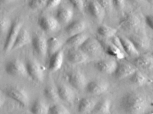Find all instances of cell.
I'll return each instance as SVG.
<instances>
[{"label": "cell", "mask_w": 153, "mask_h": 114, "mask_svg": "<svg viewBox=\"0 0 153 114\" xmlns=\"http://www.w3.org/2000/svg\"><path fill=\"white\" fill-rule=\"evenodd\" d=\"M120 107L123 111L128 114H144L148 108L149 102L144 94L131 91L127 93L122 97Z\"/></svg>", "instance_id": "obj_1"}, {"label": "cell", "mask_w": 153, "mask_h": 114, "mask_svg": "<svg viewBox=\"0 0 153 114\" xmlns=\"http://www.w3.org/2000/svg\"><path fill=\"white\" fill-rule=\"evenodd\" d=\"M79 48L88 56L97 57L103 51L102 45L98 39L88 37Z\"/></svg>", "instance_id": "obj_2"}, {"label": "cell", "mask_w": 153, "mask_h": 114, "mask_svg": "<svg viewBox=\"0 0 153 114\" xmlns=\"http://www.w3.org/2000/svg\"><path fill=\"white\" fill-rule=\"evenodd\" d=\"M6 94L8 97L13 99L20 105L25 106L28 104L29 97L27 92L21 87L12 86L7 89Z\"/></svg>", "instance_id": "obj_3"}, {"label": "cell", "mask_w": 153, "mask_h": 114, "mask_svg": "<svg viewBox=\"0 0 153 114\" xmlns=\"http://www.w3.org/2000/svg\"><path fill=\"white\" fill-rule=\"evenodd\" d=\"M27 75L32 80L37 83H41L44 79V72L42 66L37 61L30 60L26 65Z\"/></svg>", "instance_id": "obj_4"}, {"label": "cell", "mask_w": 153, "mask_h": 114, "mask_svg": "<svg viewBox=\"0 0 153 114\" xmlns=\"http://www.w3.org/2000/svg\"><path fill=\"white\" fill-rule=\"evenodd\" d=\"M5 70L7 74L14 76L25 77L27 75L26 65L18 59L8 62L5 66Z\"/></svg>", "instance_id": "obj_5"}, {"label": "cell", "mask_w": 153, "mask_h": 114, "mask_svg": "<svg viewBox=\"0 0 153 114\" xmlns=\"http://www.w3.org/2000/svg\"><path fill=\"white\" fill-rule=\"evenodd\" d=\"M102 45L103 50L110 56L119 59L125 58V54L107 38L100 36L97 38Z\"/></svg>", "instance_id": "obj_6"}, {"label": "cell", "mask_w": 153, "mask_h": 114, "mask_svg": "<svg viewBox=\"0 0 153 114\" xmlns=\"http://www.w3.org/2000/svg\"><path fill=\"white\" fill-rule=\"evenodd\" d=\"M22 27V24L19 21H16L11 24L8 30L7 34L4 43L3 49L6 52L12 50L13 45Z\"/></svg>", "instance_id": "obj_7"}, {"label": "cell", "mask_w": 153, "mask_h": 114, "mask_svg": "<svg viewBox=\"0 0 153 114\" xmlns=\"http://www.w3.org/2000/svg\"><path fill=\"white\" fill-rule=\"evenodd\" d=\"M140 24L141 21L137 15L129 14L121 21L120 27L126 32H134L139 28Z\"/></svg>", "instance_id": "obj_8"}, {"label": "cell", "mask_w": 153, "mask_h": 114, "mask_svg": "<svg viewBox=\"0 0 153 114\" xmlns=\"http://www.w3.org/2000/svg\"><path fill=\"white\" fill-rule=\"evenodd\" d=\"M32 45L36 52L42 57H45L47 53V39L45 37L37 34L32 38Z\"/></svg>", "instance_id": "obj_9"}, {"label": "cell", "mask_w": 153, "mask_h": 114, "mask_svg": "<svg viewBox=\"0 0 153 114\" xmlns=\"http://www.w3.org/2000/svg\"><path fill=\"white\" fill-rule=\"evenodd\" d=\"M138 69L135 65L129 62H122L118 63L117 69L114 75L118 79H122L131 75Z\"/></svg>", "instance_id": "obj_10"}, {"label": "cell", "mask_w": 153, "mask_h": 114, "mask_svg": "<svg viewBox=\"0 0 153 114\" xmlns=\"http://www.w3.org/2000/svg\"><path fill=\"white\" fill-rule=\"evenodd\" d=\"M68 78L70 84L77 90L84 89L87 84L85 76L79 71L71 72L68 75Z\"/></svg>", "instance_id": "obj_11"}, {"label": "cell", "mask_w": 153, "mask_h": 114, "mask_svg": "<svg viewBox=\"0 0 153 114\" xmlns=\"http://www.w3.org/2000/svg\"><path fill=\"white\" fill-rule=\"evenodd\" d=\"M38 24L41 29L46 32L55 31L59 25L56 18L50 16H43L39 18Z\"/></svg>", "instance_id": "obj_12"}, {"label": "cell", "mask_w": 153, "mask_h": 114, "mask_svg": "<svg viewBox=\"0 0 153 114\" xmlns=\"http://www.w3.org/2000/svg\"><path fill=\"white\" fill-rule=\"evenodd\" d=\"M87 92L92 95H100L104 93L109 88V84L102 81H93L87 84Z\"/></svg>", "instance_id": "obj_13"}, {"label": "cell", "mask_w": 153, "mask_h": 114, "mask_svg": "<svg viewBox=\"0 0 153 114\" xmlns=\"http://www.w3.org/2000/svg\"><path fill=\"white\" fill-rule=\"evenodd\" d=\"M88 56L79 48L71 47L67 53V58L73 64H80L86 61Z\"/></svg>", "instance_id": "obj_14"}, {"label": "cell", "mask_w": 153, "mask_h": 114, "mask_svg": "<svg viewBox=\"0 0 153 114\" xmlns=\"http://www.w3.org/2000/svg\"><path fill=\"white\" fill-rule=\"evenodd\" d=\"M118 63L113 59L102 60L95 64L96 68L100 72L104 74H114L117 69Z\"/></svg>", "instance_id": "obj_15"}, {"label": "cell", "mask_w": 153, "mask_h": 114, "mask_svg": "<svg viewBox=\"0 0 153 114\" xmlns=\"http://www.w3.org/2000/svg\"><path fill=\"white\" fill-rule=\"evenodd\" d=\"M88 11L91 17L99 20L103 18L105 13L104 9L97 0H92L89 2Z\"/></svg>", "instance_id": "obj_16"}, {"label": "cell", "mask_w": 153, "mask_h": 114, "mask_svg": "<svg viewBox=\"0 0 153 114\" xmlns=\"http://www.w3.org/2000/svg\"><path fill=\"white\" fill-rule=\"evenodd\" d=\"M32 42V38L28 31L25 28H21L12 47V50H16L22 48Z\"/></svg>", "instance_id": "obj_17"}, {"label": "cell", "mask_w": 153, "mask_h": 114, "mask_svg": "<svg viewBox=\"0 0 153 114\" xmlns=\"http://www.w3.org/2000/svg\"><path fill=\"white\" fill-rule=\"evenodd\" d=\"M153 57L150 53L139 55L135 58L134 63L137 67L144 70H150L153 68Z\"/></svg>", "instance_id": "obj_18"}, {"label": "cell", "mask_w": 153, "mask_h": 114, "mask_svg": "<svg viewBox=\"0 0 153 114\" xmlns=\"http://www.w3.org/2000/svg\"><path fill=\"white\" fill-rule=\"evenodd\" d=\"M63 51L59 50L51 56L49 64V69L52 72H55L60 69L63 61Z\"/></svg>", "instance_id": "obj_19"}, {"label": "cell", "mask_w": 153, "mask_h": 114, "mask_svg": "<svg viewBox=\"0 0 153 114\" xmlns=\"http://www.w3.org/2000/svg\"><path fill=\"white\" fill-rule=\"evenodd\" d=\"M86 27V22L85 20H76L70 23L65 30L67 34L71 36L83 32Z\"/></svg>", "instance_id": "obj_20"}, {"label": "cell", "mask_w": 153, "mask_h": 114, "mask_svg": "<svg viewBox=\"0 0 153 114\" xmlns=\"http://www.w3.org/2000/svg\"><path fill=\"white\" fill-rule=\"evenodd\" d=\"M119 37L122 44L124 51L127 55L134 58H136L140 55L139 51L130 39L123 37Z\"/></svg>", "instance_id": "obj_21"}, {"label": "cell", "mask_w": 153, "mask_h": 114, "mask_svg": "<svg viewBox=\"0 0 153 114\" xmlns=\"http://www.w3.org/2000/svg\"><path fill=\"white\" fill-rule=\"evenodd\" d=\"M74 12L70 8L62 7L60 8L56 13V19L59 23L68 24L73 18Z\"/></svg>", "instance_id": "obj_22"}, {"label": "cell", "mask_w": 153, "mask_h": 114, "mask_svg": "<svg viewBox=\"0 0 153 114\" xmlns=\"http://www.w3.org/2000/svg\"><path fill=\"white\" fill-rule=\"evenodd\" d=\"M111 101L105 99L96 103L91 113L97 114H111Z\"/></svg>", "instance_id": "obj_23"}, {"label": "cell", "mask_w": 153, "mask_h": 114, "mask_svg": "<svg viewBox=\"0 0 153 114\" xmlns=\"http://www.w3.org/2000/svg\"><path fill=\"white\" fill-rule=\"evenodd\" d=\"M89 37L86 33L82 32L70 37L66 41V44L71 47H79Z\"/></svg>", "instance_id": "obj_24"}, {"label": "cell", "mask_w": 153, "mask_h": 114, "mask_svg": "<svg viewBox=\"0 0 153 114\" xmlns=\"http://www.w3.org/2000/svg\"><path fill=\"white\" fill-rule=\"evenodd\" d=\"M59 98L66 102H70L74 99V94L71 88L65 85L60 86L57 89Z\"/></svg>", "instance_id": "obj_25"}, {"label": "cell", "mask_w": 153, "mask_h": 114, "mask_svg": "<svg viewBox=\"0 0 153 114\" xmlns=\"http://www.w3.org/2000/svg\"><path fill=\"white\" fill-rule=\"evenodd\" d=\"M94 101L89 98H82L79 102L78 110L80 113L91 112L96 104Z\"/></svg>", "instance_id": "obj_26"}, {"label": "cell", "mask_w": 153, "mask_h": 114, "mask_svg": "<svg viewBox=\"0 0 153 114\" xmlns=\"http://www.w3.org/2000/svg\"><path fill=\"white\" fill-rule=\"evenodd\" d=\"M47 54L51 56L60 50L62 43L58 38L51 37L47 40Z\"/></svg>", "instance_id": "obj_27"}, {"label": "cell", "mask_w": 153, "mask_h": 114, "mask_svg": "<svg viewBox=\"0 0 153 114\" xmlns=\"http://www.w3.org/2000/svg\"><path fill=\"white\" fill-rule=\"evenodd\" d=\"M49 107L41 100L35 102L31 106L30 111L33 114H46L49 113Z\"/></svg>", "instance_id": "obj_28"}, {"label": "cell", "mask_w": 153, "mask_h": 114, "mask_svg": "<svg viewBox=\"0 0 153 114\" xmlns=\"http://www.w3.org/2000/svg\"><path fill=\"white\" fill-rule=\"evenodd\" d=\"M117 29L106 25L99 26L97 28V33L99 36L106 38H110L115 35Z\"/></svg>", "instance_id": "obj_29"}, {"label": "cell", "mask_w": 153, "mask_h": 114, "mask_svg": "<svg viewBox=\"0 0 153 114\" xmlns=\"http://www.w3.org/2000/svg\"><path fill=\"white\" fill-rule=\"evenodd\" d=\"M130 77V80L134 84L142 86L145 84L147 82L146 77L138 69L133 73Z\"/></svg>", "instance_id": "obj_30"}, {"label": "cell", "mask_w": 153, "mask_h": 114, "mask_svg": "<svg viewBox=\"0 0 153 114\" xmlns=\"http://www.w3.org/2000/svg\"><path fill=\"white\" fill-rule=\"evenodd\" d=\"M44 92L45 96L50 100L56 102L59 99L57 90L52 86L45 87Z\"/></svg>", "instance_id": "obj_31"}, {"label": "cell", "mask_w": 153, "mask_h": 114, "mask_svg": "<svg viewBox=\"0 0 153 114\" xmlns=\"http://www.w3.org/2000/svg\"><path fill=\"white\" fill-rule=\"evenodd\" d=\"M70 112L63 105L57 104L49 107V113L51 114H68Z\"/></svg>", "instance_id": "obj_32"}, {"label": "cell", "mask_w": 153, "mask_h": 114, "mask_svg": "<svg viewBox=\"0 0 153 114\" xmlns=\"http://www.w3.org/2000/svg\"><path fill=\"white\" fill-rule=\"evenodd\" d=\"M48 0H29L28 6L32 10H38L46 7Z\"/></svg>", "instance_id": "obj_33"}, {"label": "cell", "mask_w": 153, "mask_h": 114, "mask_svg": "<svg viewBox=\"0 0 153 114\" xmlns=\"http://www.w3.org/2000/svg\"><path fill=\"white\" fill-rule=\"evenodd\" d=\"M130 39L135 45V46L138 51L139 50H143V49H146L147 46V42L144 38H141V37H134Z\"/></svg>", "instance_id": "obj_34"}, {"label": "cell", "mask_w": 153, "mask_h": 114, "mask_svg": "<svg viewBox=\"0 0 153 114\" xmlns=\"http://www.w3.org/2000/svg\"><path fill=\"white\" fill-rule=\"evenodd\" d=\"M11 23L9 19L0 17V34H3L8 30Z\"/></svg>", "instance_id": "obj_35"}, {"label": "cell", "mask_w": 153, "mask_h": 114, "mask_svg": "<svg viewBox=\"0 0 153 114\" xmlns=\"http://www.w3.org/2000/svg\"><path fill=\"white\" fill-rule=\"evenodd\" d=\"M73 7L78 10L79 11L82 12L84 10L85 3L84 0H69Z\"/></svg>", "instance_id": "obj_36"}, {"label": "cell", "mask_w": 153, "mask_h": 114, "mask_svg": "<svg viewBox=\"0 0 153 114\" xmlns=\"http://www.w3.org/2000/svg\"><path fill=\"white\" fill-rule=\"evenodd\" d=\"M111 42L118 48L120 49L121 51H122L124 54L126 55L125 51H124V49H123V46L121 42L119 36H114L111 37Z\"/></svg>", "instance_id": "obj_37"}, {"label": "cell", "mask_w": 153, "mask_h": 114, "mask_svg": "<svg viewBox=\"0 0 153 114\" xmlns=\"http://www.w3.org/2000/svg\"><path fill=\"white\" fill-rule=\"evenodd\" d=\"M97 1L102 6L105 12L106 11L110 10L113 8L112 0H97Z\"/></svg>", "instance_id": "obj_38"}, {"label": "cell", "mask_w": 153, "mask_h": 114, "mask_svg": "<svg viewBox=\"0 0 153 114\" xmlns=\"http://www.w3.org/2000/svg\"><path fill=\"white\" fill-rule=\"evenodd\" d=\"M112 2L113 7L117 10H122L125 6L126 0H112Z\"/></svg>", "instance_id": "obj_39"}, {"label": "cell", "mask_w": 153, "mask_h": 114, "mask_svg": "<svg viewBox=\"0 0 153 114\" xmlns=\"http://www.w3.org/2000/svg\"><path fill=\"white\" fill-rule=\"evenodd\" d=\"M62 0H48L46 7L48 8H53L59 6Z\"/></svg>", "instance_id": "obj_40"}, {"label": "cell", "mask_w": 153, "mask_h": 114, "mask_svg": "<svg viewBox=\"0 0 153 114\" xmlns=\"http://www.w3.org/2000/svg\"><path fill=\"white\" fill-rule=\"evenodd\" d=\"M153 17L151 15H148L146 17V22L147 26L149 28L153 29Z\"/></svg>", "instance_id": "obj_41"}, {"label": "cell", "mask_w": 153, "mask_h": 114, "mask_svg": "<svg viewBox=\"0 0 153 114\" xmlns=\"http://www.w3.org/2000/svg\"><path fill=\"white\" fill-rule=\"evenodd\" d=\"M4 99L2 98L1 95L0 94V108L2 107L3 104H4Z\"/></svg>", "instance_id": "obj_42"}, {"label": "cell", "mask_w": 153, "mask_h": 114, "mask_svg": "<svg viewBox=\"0 0 153 114\" xmlns=\"http://www.w3.org/2000/svg\"><path fill=\"white\" fill-rule=\"evenodd\" d=\"M128 1L133 3H137L140 2L142 0H128Z\"/></svg>", "instance_id": "obj_43"}, {"label": "cell", "mask_w": 153, "mask_h": 114, "mask_svg": "<svg viewBox=\"0 0 153 114\" xmlns=\"http://www.w3.org/2000/svg\"><path fill=\"white\" fill-rule=\"evenodd\" d=\"M1 1L3 2H9L11 1H13V0H0Z\"/></svg>", "instance_id": "obj_44"}, {"label": "cell", "mask_w": 153, "mask_h": 114, "mask_svg": "<svg viewBox=\"0 0 153 114\" xmlns=\"http://www.w3.org/2000/svg\"><path fill=\"white\" fill-rule=\"evenodd\" d=\"M148 2L150 3H152V2H153V0H146Z\"/></svg>", "instance_id": "obj_45"}]
</instances>
